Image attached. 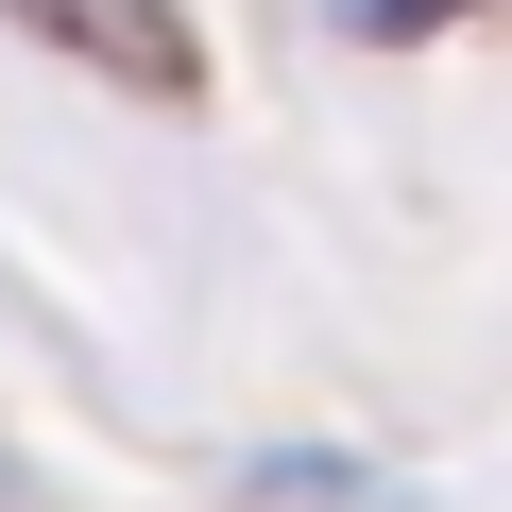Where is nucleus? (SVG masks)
Here are the masks:
<instances>
[{
    "label": "nucleus",
    "instance_id": "f257e3e1",
    "mask_svg": "<svg viewBox=\"0 0 512 512\" xmlns=\"http://www.w3.org/2000/svg\"><path fill=\"white\" fill-rule=\"evenodd\" d=\"M18 35H52L69 69L137 86V103H205V35H188V0H18Z\"/></svg>",
    "mask_w": 512,
    "mask_h": 512
},
{
    "label": "nucleus",
    "instance_id": "f03ea898",
    "mask_svg": "<svg viewBox=\"0 0 512 512\" xmlns=\"http://www.w3.org/2000/svg\"><path fill=\"white\" fill-rule=\"evenodd\" d=\"M444 18H478V0H359V35H393V52H410V35H444Z\"/></svg>",
    "mask_w": 512,
    "mask_h": 512
},
{
    "label": "nucleus",
    "instance_id": "7ed1b4c3",
    "mask_svg": "<svg viewBox=\"0 0 512 512\" xmlns=\"http://www.w3.org/2000/svg\"><path fill=\"white\" fill-rule=\"evenodd\" d=\"M0 512H35V461H18V427H0Z\"/></svg>",
    "mask_w": 512,
    "mask_h": 512
}]
</instances>
